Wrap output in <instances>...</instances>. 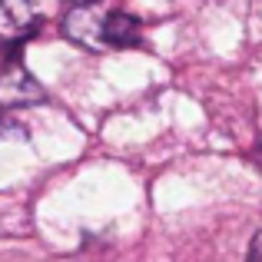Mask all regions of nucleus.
Returning a JSON list of instances; mask_svg holds the SVG:
<instances>
[{
  "label": "nucleus",
  "instance_id": "f257e3e1",
  "mask_svg": "<svg viewBox=\"0 0 262 262\" xmlns=\"http://www.w3.org/2000/svg\"><path fill=\"white\" fill-rule=\"evenodd\" d=\"M43 100H47V90L17 57H7L0 63V110L10 113V110H20V106H37Z\"/></svg>",
  "mask_w": 262,
  "mask_h": 262
},
{
  "label": "nucleus",
  "instance_id": "f03ea898",
  "mask_svg": "<svg viewBox=\"0 0 262 262\" xmlns=\"http://www.w3.org/2000/svg\"><path fill=\"white\" fill-rule=\"evenodd\" d=\"M103 20H106V7H100V0L73 4L63 13V37L86 50H103Z\"/></svg>",
  "mask_w": 262,
  "mask_h": 262
},
{
  "label": "nucleus",
  "instance_id": "7ed1b4c3",
  "mask_svg": "<svg viewBox=\"0 0 262 262\" xmlns=\"http://www.w3.org/2000/svg\"><path fill=\"white\" fill-rule=\"evenodd\" d=\"M143 40V27L126 10H106L103 20V47H136Z\"/></svg>",
  "mask_w": 262,
  "mask_h": 262
},
{
  "label": "nucleus",
  "instance_id": "20e7f679",
  "mask_svg": "<svg viewBox=\"0 0 262 262\" xmlns=\"http://www.w3.org/2000/svg\"><path fill=\"white\" fill-rule=\"evenodd\" d=\"M43 10V0H0V24L13 27V30H33Z\"/></svg>",
  "mask_w": 262,
  "mask_h": 262
},
{
  "label": "nucleus",
  "instance_id": "39448f33",
  "mask_svg": "<svg viewBox=\"0 0 262 262\" xmlns=\"http://www.w3.org/2000/svg\"><path fill=\"white\" fill-rule=\"evenodd\" d=\"M24 136H27L24 123H17L7 110H0V140H24Z\"/></svg>",
  "mask_w": 262,
  "mask_h": 262
},
{
  "label": "nucleus",
  "instance_id": "423d86ee",
  "mask_svg": "<svg viewBox=\"0 0 262 262\" xmlns=\"http://www.w3.org/2000/svg\"><path fill=\"white\" fill-rule=\"evenodd\" d=\"M249 262H262V229L252 236V243H249V256H246Z\"/></svg>",
  "mask_w": 262,
  "mask_h": 262
},
{
  "label": "nucleus",
  "instance_id": "0eeeda50",
  "mask_svg": "<svg viewBox=\"0 0 262 262\" xmlns=\"http://www.w3.org/2000/svg\"><path fill=\"white\" fill-rule=\"evenodd\" d=\"M73 4H90V0H73Z\"/></svg>",
  "mask_w": 262,
  "mask_h": 262
}]
</instances>
